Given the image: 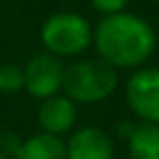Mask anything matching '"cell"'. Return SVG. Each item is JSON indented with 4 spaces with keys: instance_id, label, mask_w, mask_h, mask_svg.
<instances>
[{
    "instance_id": "cell-1",
    "label": "cell",
    "mask_w": 159,
    "mask_h": 159,
    "mask_svg": "<svg viewBox=\"0 0 159 159\" xmlns=\"http://www.w3.org/2000/svg\"><path fill=\"white\" fill-rule=\"evenodd\" d=\"M94 48L98 59L116 70H129L144 66L155 48V29L135 13L122 11L116 16H105L94 29Z\"/></svg>"
},
{
    "instance_id": "cell-7",
    "label": "cell",
    "mask_w": 159,
    "mask_h": 159,
    "mask_svg": "<svg viewBox=\"0 0 159 159\" xmlns=\"http://www.w3.org/2000/svg\"><path fill=\"white\" fill-rule=\"evenodd\" d=\"M37 122L42 126V133L61 137L76 122V102H72L66 94L50 96L42 100L37 109Z\"/></svg>"
},
{
    "instance_id": "cell-11",
    "label": "cell",
    "mask_w": 159,
    "mask_h": 159,
    "mask_svg": "<svg viewBox=\"0 0 159 159\" xmlns=\"http://www.w3.org/2000/svg\"><path fill=\"white\" fill-rule=\"evenodd\" d=\"M129 2L131 0H92V7L105 18V16H116V13L126 11Z\"/></svg>"
},
{
    "instance_id": "cell-5",
    "label": "cell",
    "mask_w": 159,
    "mask_h": 159,
    "mask_svg": "<svg viewBox=\"0 0 159 159\" xmlns=\"http://www.w3.org/2000/svg\"><path fill=\"white\" fill-rule=\"evenodd\" d=\"M22 68H24V89L33 98L46 100L61 92L66 66L61 63L59 57L44 50V52L33 55Z\"/></svg>"
},
{
    "instance_id": "cell-4",
    "label": "cell",
    "mask_w": 159,
    "mask_h": 159,
    "mask_svg": "<svg viewBox=\"0 0 159 159\" xmlns=\"http://www.w3.org/2000/svg\"><path fill=\"white\" fill-rule=\"evenodd\" d=\"M124 96L133 116L142 122L159 124V68L135 70L126 81Z\"/></svg>"
},
{
    "instance_id": "cell-3",
    "label": "cell",
    "mask_w": 159,
    "mask_h": 159,
    "mask_svg": "<svg viewBox=\"0 0 159 159\" xmlns=\"http://www.w3.org/2000/svg\"><path fill=\"white\" fill-rule=\"evenodd\" d=\"M46 52L63 59L83 55L94 42V29L87 18L76 11H57L48 16L39 31Z\"/></svg>"
},
{
    "instance_id": "cell-14",
    "label": "cell",
    "mask_w": 159,
    "mask_h": 159,
    "mask_svg": "<svg viewBox=\"0 0 159 159\" xmlns=\"http://www.w3.org/2000/svg\"><path fill=\"white\" fill-rule=\"evenodd\" d=\"M0 159H9V157H7V155H2V152H0Z\"/></svg>"
},
{
    "instance_id": "cell-9",
    "label": "cell",
    "mask_w": 159,
    "mask_h": 159,
    "mask_svg": "<svg viewBox=\"0 0 159 159\" xmlns=\"http://www.w3.org/2000/svg\"><path fill=\"white\" fill-rule=\"evenodd\" d=\"M126 144L129 159H159V124L139 122Z\"/></svg>"
},
{
    "instance_id": "cell-13",
    "label": "cell",
    "mask_w": 159,
    "mask_h": 159,
    "mask_svg": "<svg viewBox=\"0 0 159 159\" xmlns=\"http://www.w3.org/2000/svg\"><path fill=\"white\" fill-rule=\"evenodd\" d=\"M135 126H137V124H135L133 120H122V122L118 124V129H116V131H118V137H122V139H129V137L133 135Z\"/></svg>"
},
{
    "instance_id": "cell-6",
    "label": "cell",
    "mask_w": 159,
    "mask_h": 159,
    "mask_svg": "<svg viewBox=\"0 0 159 159\" xmlns=\"http://www.w3.org/2000/svg\"><path fill=\"white\" fill-rule=\"evenodd\" d=\"M68 159H113V142L98 126L76 129L66 142Z\"/></svg>"
},
{
    "instance_id": "cell-2",
    "label": "cell",
    "mask_w": 159,
    "mask_h": 159,
    "mask_svg": "<svg viewBox=\"0 0 159 159\" xmlns=\"http://www.w3.org/2000/svg\"><path fill=\"white\" fill-rule=\"evenodd\" d=\"M118 87V70L102 59H81L66 66L63 94L79 105H96L107 100Z\"/></svg>"
},
{
    "instance_id": "cell-12",
    "label": "cell",
    "mask_w": 159,
    "mask_h": 159,
    "mask_svg": "<svg viewBox=\"0 0 159 159\" xmlns=\"http://www.w3.org/2000/svg\"><path fill=\"white\" fill-rule=\"evenodd\" d=\"M22 142H24V139H20L18 133H5L2 137H0V152L7 155L9 159H13V155L20 150Z\"/></svg>"
},
{
    "instance_id": "cell-8",
    "label": "cell",
    "mask_w": 159,
    "mask_h": 159,
    "mask_svg": "<svg viewBox=\"0 0 159 159\" xmlns=\"http://www.w3.org/2000/svg\"><path fill=\"white\" fill-rule=\"evenodd\" d=\"M13 159H68L66 142L57 135L35 133L22 142L20 150L13 155Z\"/></svg>"
},
{
    "instance_id": "cell-10",
    "label": "cell",
    "mask_w": 159,
    "mask_h": 159,
    "mask_svg": "<svg viewBox=\"0 0 159 159\" xmlns=\"http://www.w3.org/2000/svg\"><path fill=\"white\" fill-rule=\"evenodd\" d=\"M24 89V68L18 63H2L0 66V92L18 94Z\"/></svg>"
}]
</instances>
